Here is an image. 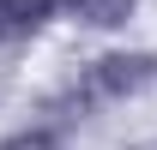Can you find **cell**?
<instances>
[{
  "mask_svg": "<svg viewBox=\"0 0 157 150\" xmlns=\"http://www.w3.org/2000/svg\"><path fill=\"white\" fill-rule=\"evenodd\" d=\"M157 84V54L151 48H127V54H103L85 66L73 90L60 96V108H97V102H127V96Z\"/></svg>",
  "mask_w": 157,
  "mask_h": 150,
  "instance_id": "cell-1",
  "label": "cell"
},
{
  "mask_svg": "<svg viewBox=\"0 0 157 150\" xmlns=\"http://www.w3.org/2000/svg\"><path fill=\"white\" fill-rule=\"evenodd\" d=\"M60 0H0V42H24L55 18Z\"/></svg>",
  "mask_w": 157,
  "mask_h": 150,
  "instance_id": "cell-2",
  "label": "cell"
},
{
  "mask_svg": "<svg viewBox=\"0 0 157 150\" xmlns=\"http://www.w3.org/2000/svg\"><path fill=\"white\" fill-rule=\"evenodd\" d=\"M139 0H67V12L78 24H91V30H121V24L133 18Z\"/></svg>",
  "mask_w": 157,
  "mask_h": 150,
  "instance_id": "cell-3",
  "label": "cell"
},
{
  "mask_svg": "<svg viewBox=\"0 0 157 150\" xmlns=\"http://www.w3.org/2000/svg\"><path fill=\"white\" fill-rule=\"evenodd\" d=\"M0 150H60V132H48V126H24V132H12V138H0Z\"/></svg>",
  "mask_w": 157,
  "mask_h": 150,
  "instance_id": "cell-4",
  "label": "cell"
}]
</instances>
